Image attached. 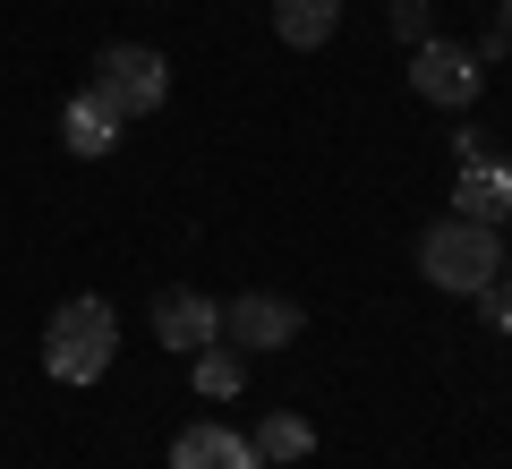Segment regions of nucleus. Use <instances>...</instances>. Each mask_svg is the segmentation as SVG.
<instances>
[{
  "mask_svg": "<svg viewBox=\"0 0 512 469\" xmlns=\"http://www.w3.org/2000/svg\"><path fill=\"white\" fill-rule=\"evenodd\" d=\"M419 273H427L436 290H461V299H478V290L504 273V239H495V222L444 214V222H427V239H419Z\"/></svg>",
  "mask_w": 512,
  "mask_h": 469,
  "instance_id": "f257e3e1",
  "label": "nucleus"
},
{
  "mask_svg": "<svg viewBox=\"0 0 512 469\" xmlns=\"http://www.w3.org/2000/svg\"><path fill=\"white\" fill-rule=\"evenodd\" d=\"M495 35H504V43H512V0H495Z\"/></svg>",
  "mask_w": 512,
  "mask_h": 469,
  "instance_id": "2eb2a0df",
  "label": "nucleus"
},
{
  "mask_svg": "<svg viewBox=\"0 0 512 469\" xmlns=\"http://www.w3.org/2000/svg\"><path fill=\"white\" fill-rule=\"evenodd\" d=\"M94 103L111 111V120H146V111H163V94H171V69H163V52H146V43H103L94 52Z\"/></svg>",
  "mask_w": 512,
  "mask_h": 469,
  "instance_id": "7ed1b4c3",
  "label": "nucleus"
},
{
  "mask_svg": "<svg viewBox=\"0 0 512 469\" xmlns=\"http://www.w3.org/2000/svg\"><path fill=\"white\" fill-rule=\"evenodd\" d=\"M214 333H222V307L205 299V290H163V299H154V342L163 350H188V359H197Z\"/></svg>",
  "mask_w": 512,
  "mask_h": 469,
  "instance_id": "423d86ee",
  "label": "nucleus"
},
{
  "mask_svg": "<svg viewBox=\"0 0 512 469\" xmlns=\"http://www.w3.org/2000/svg\"><path fill=\"white\" fill-rule=\"evenodd\" d=\"M333 26H342V0H274V35L299 43V52H316Z\"/></svg>",
  "mask_w": 512,
  "mask_h": 469,
  "instance_id": "9d476101",
  "label": "nucleus"
},
{
  "mask_svg": "<svg viewBox=\"0 0 512 469\" xmlns=\"http://www.w3.org/2000/svg\"><path fill=\"white\" fill-rule=\"evenodd\" d=\"M111 359H120V316H111V299H69L43 325V367L60 384H94Z\"/></svg>",
  "mask_w": 512,
  "mask_h": 469,
  "instance_id": "f03ea898",
  "label": "nucleus"
},
{
  "mask_svg": "<svg viewBox=\"0 0 512 469\" xmlns=\"http://www.w3.org/2000/svg\"><path fill=\"white\" fill-rule=\"evenodd\" d=\"M308 452H316V427H308V418L274 410L265 427H256V461H308Z\"/></svg>",
  "mask_w": 512,
  "mask_h": 469,
  "instance_id": "f8f14e48",
  "label": "nucleus"
},
{
  "mask_svg": "<svg viewBox=\"0 0 512 469\" xmlns=\"http://www.w3.org/2000/svg\"><path fill=\"white\" fill-rule=\"evenodd\" d=\"M222 333H231V350H291L299 342V307L274 299V290H248V299H231Z\"/></svg>",
  "mask_w": 512,
  "mask_h": 469,
  "instance_id": "39448f33",
  "label": "nucleus"
},
{
  "mask_svg": "<svg viewBox=\"0 0 512 469\" xmlns=\"http://www.w3.org/2000/svg\"><path fill=\"white\" fill-rule=\"evenodd\" d=\"M60 145H69V154H86V163H94V154H111V145H120V120H111V111L94 103V94H77V103L60 111Z\"/></svg>",
  "mask_w": 512,
  "mask_h": 469,
  "instance_id": "1a4fd4ad",
  "label": "nucleus"
},
{
  "mask_svg": "<svg viewBox=\"0 0 512 469\" xmlns=\"http://www.w3.org/2000/svg\"><path fill=\"white\" fill-rule=\"evenodd\" d=\"M171 469H265V461H256V444L231 435V427H188L180 444H171Z\"/></svg>",
  "mask_w": 512,
  "mask_h": 469,
  "instance_id": "0eeeda50",
  "label": "nucleus"
},
{
  "mask_svg": "<svg viewBox=\"0 0 512 469\" xmlns=\"http://www.w3.org/2000/svg\"><path fill=\"white\" fill-rule=\"evenodd\" d=\"M239 384H248V350H222V333H214V342L197 350V393L205 401H231Z\"/></svg>",
  "mask_w": 512,
  "mask_h": 469,
  "instance_id": "9b49d317",
  "label": "nucleus"
},
{
  "mask_svg": "<svg viewBox=\"0 0 512 469\" xmlns=\"http://www.w3.org/2000/svg\"><path fill=\"white\" fill-rule=\"evenodd\" d=\"M393 26H402L410 43H427V9H419V0H402V9H393Z\"/></svg>",
  "mask_w": 512,
  "mask_h": 469,
  "instance_id": "4468645a",
  "label": "nucleus"
},
{
  "mask_svg": "<svg viewBox=\"0 0 512 469\" xmlns=\"http://www.w3.org/2000/svg\"><path fill=\"white\" fill-rule=\"evenodd\" d=\"M478 316H487L495 333H512V273H495V282L478 290Z\"/></svg>",
  "mask_w": 512,
  "mask_h": 469,
  "instance_id": "ddd939ff",
  "label": "nucleus"
},
{
  "mask_svg": "<svg viewBox=\"0 0 512 469\" xmlns=\"http://www.w3.org/2000/svg\"><path fill=\"white\" fill-rule=\"evenodd\" d=\"M453 214H470V222H504V214H512V163H461V180H453Z\"/></svg>",
  "mask_w": 512,
  "mask_h": 469,
  "instance_id": "6e6552de",
  "label": "nucleus"
},
{
  "mask_svg": "<svg viewBox=\"0 0 512 469\" xmlns=\"http://www.w3.org/2000/svg\"><path fill=\"white\" fill-rule=\"evenodd\" d=\"M478 69H487V60H478L470 43H436L427 35L419 52H410V86H419L427 103H444V111H461L478 94Z\"/></svg>",
  "mask_w": 512,
  "mask_h": 469,
  "instance_id": "20e7f679",
  "label": "nucleus"
}]
</instances>
